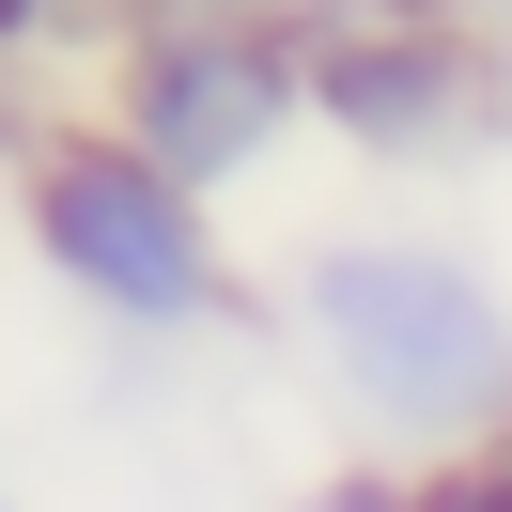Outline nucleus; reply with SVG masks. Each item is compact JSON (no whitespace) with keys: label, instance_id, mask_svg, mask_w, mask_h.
<instances>
[{"label":"nucleus","instance_id":"8","mask_svg":"<svg viewBox=\"0 0 512 512\" xmlns=\"http://www.w3.org/2000/svg\"><path fill=\"white\" fill-rule=\"evenodd\" d=\"M171 16H311V0H109V32H171Z\"/></svg>","mask_w":512,"mask_h":512},{"label":"nucleus","instance_id":"6","mask_svg":"<svg viewBox=\"0 0 512 512\" xmlns=\"http://www.w3.org/2000/svg\"><path fill=\"white\" fill-rule=\"evenodd\" d=\"M419 512H512V450H450V466H419Z\"/></svg>","mask_w":512,"mask_h":512},{"label":"nucleus","instance_id":"5","mask_svg":"<svg viewBox=\"0 0 512 512\" xmlns=\"http://www.w3.org/2000/svg\"><path fill=\"white\" fill-rule=\"evenodd\" d=\"M109 0H0V63H47V47H94Z\"/></svg>","mask_w":512,"mask_h":512},{"label":"nucleus","instance_id":"7","mask_svg":"<svg viewBox=\"0 0 512 512\" xmlns=\"http://www.w3.org/2000/svg\"><path fill=\"white\" fill-rule=\"evenodd\" d=\"M295 512H419V466H388V450H373V466H326Z\"/></svg>","mask_w":512,"mask_h":512},{"label":"nucleus","instance_id":"9","mask_svg":"<svg viewBox=\"0 0 512 512\" xmlns=\"http://www.w3.org/2000/svg\"><path fill=\"white\" fill-rule=\"evenodd\" d=\"M450 16H481V32H512V0H450Z\"/></svg>","mask_w":512,"mask_h":512},{"label":"nucleus","instance_id":"1","mask_svg":"<svg viewBox=\"0 0 512 512\" xmlns=\"http://www.w3.org/2000/svg\"><path fill=\"white\" fill-rule=\"evenodd\" d=\"M280 342L388 466L512 450V295L450 233H311L280 280Z\"/></svg>","mask_w":512,"mask_h":512},{"label":"nucleus","instance_id":"4","mask_svg":"<svg viewBox=\"0 0 512 512\" xmlns=\"http://www.w3.org/2000/svg\"><path fill=\"white\" fill-rule=\"evenodd\" d=\"M109 125L171 171V187L233 202L295 125H311V32L295 16H171V32H109Z\"/></svg>","mask_w":512,"mask_h":512},{"label":"nucleus","instance_id":"10","mask_svg":"<svg viewBox=\"0 0 512 512\" xmlns=\"http://www.w3.org/2000/svg\"><path fill=\"white\" fill-rule=\"evenodd\" d=\"M0 512H16V497H0Z\"/></svg>","mask_w":512,"mask_h":512},{"label":"nucleus","instance_id":"2","mask_svg":"<svg viewBox=\"0 0 512 512\" xmlns=\"http://www.w3.org/2000/svg\"><path fill=\"white\" fill-rule=\"evenodd\" d=\"M16 218H32V264H47L94 326L202 342V326H249V311H264V295L233 280V249H218V202L171 187L109 109L16 140Z\"/></svg>","mask_w":512,"mask_h":512},{"label":"nucleus","instance_id":"3","mask_svg":"<svg viewBox=\"0 0 512 512\" xmlns=\"http://www.w3.org/2000/svg\"><path fill=\"white\" fill-rule=\"evenodd\" d=\"M311 125L373 171H466L512 140V32L450 0H311Z\"/></svg>","mask_w":512,"mask_h":512}]
</instances>
